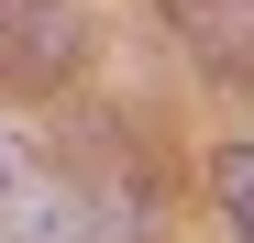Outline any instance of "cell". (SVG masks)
<instances>
[{
  "label": "cell",
  "instance_id": "1",
  "mask_svg": "<svg viewBox=\"0 0 254 243\" xmlns=\"http://www.w3.org/2000/svg\"><path fill=\"white\" fill-rule=\"evenodd\" d=\"M89 45L77 0H0V89H56Z\"/></svg>",
  "mask_w": 254,
  "mask_h": 243
},
{
  "label": "cell",
  "instance_id": "2",
  "mask_svg": "<svg viewBox=\"0 0 254 243\" xmlns=\"http://www.w3.org/2000/svg\"><path fill=\"white\" fill-rule=\"evenodd\" d=\"M166 33L199 77H254V0H166Z\"/></svg>",
  "mask_w": 254,
  "mask_h": 243
},
{
  "label": "cell",
  "instance_id": "3",
  "mask_svg": "<svg viewBox=\"0 0 254 243\" xmlns=\"http://www.w3.org/2000/svg\"><path fill=\"white\" fill-rule=\"evenodd\" d=\"M210 199L254 232V144H221V155H210Z\"/></svg>",
  "mask_w": 254,
  "mask_h": 243
},
{
  "label": "cell",
  "instance_id": "4",
  "mask_svg": "<svg viewBox=\"0 0 254 243\" xmlns=\"http://www.w3.org/2000/svg\"><path fill=\"white\" fill-rule=\"evenodd\" d=\"M22 188H33V155H22L11 133H0V210H11V199H22Z\"/></svg>",
  "mask_w": 254,
  "mask_h": 243
}]
</instances>
